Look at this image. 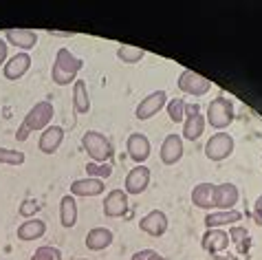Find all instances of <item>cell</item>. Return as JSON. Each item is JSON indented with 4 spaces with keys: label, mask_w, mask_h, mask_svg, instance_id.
Returning <instances> with one entry per match:
<instances>
[{
    "label": "cell",
    "mask_w": 262,
    "mask_h": 260,
    "mask_svg": "<svg viewBox=\"0 0 262 260\" xmlns=\"http://www.w3.org/2000/svg\"><path fill=\"white\" fill-rule=\"evenodd\" d=\"M53 113L55 111H53V104L51 102H38L35 106H31V111L25 115L23 124H20L16 130V141H27L33 130L49 128L51 119H53Z\"/></svg>",
    "instance_id": "cell-2"
},
{
    "label": "cell",
    "mask_w": 262,
    "mask_h": 260,
    "mask_svg": "<svg viewBox=\"0 0 262 260\" xmlns=\"http://www.w3.org/2000/svg\"><path fill=\"white\" fill-rule=\"evenodd\" d=\"M152 260H165V258H161V256H159V254H157V256H155V258H152Z\"/></svg>",
    "instance_id": "cell-36"
},
{
    "label": "cell",
    "mask_w": 262,
    "mask_h": 260,
    "mask_svg": "<svg viewBox=\"0 0 262 260\" xmlns=\"http://www.w3.org/2000/svg\"><path fill=\"white\" fill-rule=\"evenodd\" d=\"M167 104V93L165 91H155L150 93V95H145L139 104H137V111H135V117L137 119H152L159 111H163Z\"/></svg>",
    "instance_id": "cell-8"
},
{
    "label": "cell",
    "mask_w": 262,
    "mask_h": 260,
    "mask_svg": "<svg viewBox=\"0 0 262 260\" xmlns=\"http://www.w3.org/2000/svg\"><path fill=\"white\" fill-rule=\"evenodd\" d=\"M183 153H185V146H183V137L172 133L167 135L163 143H161V150H159V157H161V163L165 165H174L183 159Z\"/></svg>",
    "instance_id": "cell-10"
},
{
    "label": "cell",
    "mask_w": 262,
    "mask_h": 260,
    "mask_svg": "<svg viewBox=\"0 0 262 260\" xmlns=\"http://www.w3.org/2000/svg\"><path fill=\"white\" fill-rule=\"evenodd\" d=\"M236 119V106L231 99H227L225 95H218L214 97L207 106V115H205V121L212 128H218V133L225 128H229Z\"/></svg>",
    "instance_id": "cell-3"
},
{
    "label": "cell",
    "mask_w": 262,
    "mask_h": 260,
    "mask_svg": "<svg viewBox=\"0 0 262 260\" xmlns=\"http://www.w3.org/2000/svg\"><path fill=\"white\" fill-rule=\"evenodd\" d=\"M243 219V214L238 209H218V212H212L205 216V227L207 229H221L225 225H236Z\"/></svg>",
    "instance_id": "cell-20"
},
{
    "label": "cell",
    "mask_w": 262,
    "mask_h": 260,
    "mask_svg": "<svg viewBox=\"0 0 262 260\" xmlns=\"http://www.w3.org/2000/svg\"><path fill=\"white\" fill-rule=\"evenodd\" d=\"M86 175L93 177V179H108L113 175V163L106 161V163H86Z\"/></svg>",
    "instance_id": "cell-28"
},
{
    "label": "cell",
    "mask_w": 262,
    "mask_h": 260,
    "mask_svg": "<svg viewBox=\"0 0 262 260\" xmlns=\"http://www.w3.org/2000/svg\"><path fill=\"white\" fill-rule=\"evenodd\" d=\"M5 42H9V45L20 49L23 53H27L29 49H33L38 45V33L31 31V29H7Z\"/></svg>",
    "instance_id": "cell-15"
},
{
    "label": "cell",
    "mask_w": 262,
    "mask_h": 260,
    "mask_svg": "<svg viewBox=\"0 0 262 260\" xmlns=\"http://www.w3.org/2000/svg\"><path fill=\"white\" fill-rule=\"evenodd\" d=\"M234 148H236L234 137H231L229 133H225V130H221V133H214L207 139L205 157L209 159V161L218 163V161H225V159H229L231 155H234Z\"/></svg>",
    "instance_id": "cell-5"
},
{
    "label": "cell",
    "mask_w": 262,
    "mask_h": 260,
    "mask_svg": "<svg viewBox=\"0 0 262 260\" xmlns=\"http://www.w3.org/2000/svg\"><path fill=\"white\" fill-rule=\"evenodd\" d=\"M126 150H128V157L133 159L137 165H143L148 161L152 146H150V139L143 133H133L126 141Z\"/></svg>",
    "instance_id": "cell-11"
},
{
    "label": "cell",
    "mask_w": 262,
    "mask_h": 260,
    "mask_svg": "<svg viewBox=\"0 0 262 260\" xmlns=\"http://www.w3.org/2000/svg\"><path fill=\"white\" fill-rule=\"evenodd\" d=\"M86 247H89L91 251H101L106 249L108 245L113 243V232L106 227H93L89 234H86Z\"/></svg>",
    "instance_id": "cell-23"
},
{
    "label": "cell",
    "mask_w": 262,
    "mask_h": 260,
    "mask_svg": "<svg viewBox=\"0 0 262 260\" xmlns=\"http://www.w3.org/2000/svg\"><path fill=\"white\" fill-rule=\"evenodd\" d=\"M126 212H128V194L119 190V187H115L104 199V216H108V219H121V216H126Z\"/></svg>",
    "instance_id": "cell-12"
},
{
    "label": "cell",
    "mask_w": 262,
    "mask_h": 260,
    "mask_svg": "<svg viewBox=\"0 0 262 260\" xmlns=\"http://www.w3.org/2000/svg\"><path fill=\"white\" fill-rule=\"evenodd\" d=\"M240 192L234 183H218L214 190V207L218 209H234L238 203Z\"/></svg>",
    "instance_id": "cell-17"
},
{
    "label": "cell",
    "mask_w": 262,
    "mask_h": 260,
    "mask_svg": "<svg viewBox=\"0 0 262 260\" xmlns=\"http://www.w3.org/2000/svg\"><path fill=\"white\" fill-rule=\"evenodd\" d=\"M179 91L185 93V95H192V97H203L212 91V82L207 77H203L199 73H194L192 69H185L183 73L179 75Z\"/></svg>",
    "instance_id": "cell-6"
},
{
    "label": "cell",
    "mask_w": 262,
    "mask_h": 260,
    "mask_svg": "<svg viewBox=\"0 0 262 260\" xmlns=\"http://www.w3.org/2000/svg\"><path fill=\"white\" fill-rule=\"evenodd\" d=\"M62 141H64V128L49 126L42 130V135L38 139V148H40V153H45V155H55L57 150H60Z\"/></svg>",
    "instance_id": "cell-16"
},
{
    "label": "cell",
    "mask_w": 262,
    "mask_h": 260,
    "mask_svg": "<svg viewBox=\"0 0 262 260\" xmlns=\"http://www.w3.org/2000/svg\"><path fill=\"white\" fill-rule=\"evenodd\" d=\"M45 234H47V223L42 219H29L18 227V238L25 243L38 241V238H42Z\"/></svg>",
    "instance_id": "cell-22"
},
{
    "label": "cell",
    "mask_w": 262,
    "mask_h": 260,
    "mask_svg": "<svg viewBox=\"0 0 262 260\" xmlns=\"http://www.w3.org/2000/svg\"><path fill=\"white\" fill-rule=\"evenodd\" d=\"M157 256L155 249H143V251H137V254L133 256V260H152Z\"/></svg>",
    "instance_id": "cell-33"
},
{
    "label": "cell",
    "mask_w": 262,
    "mask_h": 260,
    "mask_svg": "<svg viewBox=\"0 0 262 260\" xmlns=\"http://www.w3.org/2000/svg\"><path fill=\"white\" fill-rule=\"evenodd\" d=\"M165 111H167V117H170L174 124H183L185 121V99L183 97L167 99Z\"/></svg>",
    "instance_id": "cell-26"
},
{
    "label": "cell",
    "mask_w": 262,
    "mask_h": 260,
    "mask_svg": "<svg viewBox=\"0 0 262 260\" xmlns=\"http://www.w3.org/2000/svg\"><path fill=\"white\" fill-rule=\"evenodd\" d=\"M214 190H216V183H209V181H203L199 185H194L192 203L199 209H212L214 207Z\"/></svg>",
    "instance_id": "cell-21"
},
{
    "label": "cell",
    "mask_w": 262,
    "mask_h": 260,
    "mask_svg": "<svg viewBox=\"0 0 262 260\" xmlns=\"http://www.w3.org/2000/svg\"><path fill=\"white\" fill-rule=\"evenodd\" d=\"M49 33L51 35H62V38H69V35H71L69 31H49Z\"/></svg>",
    "instance_id": "cell-35"
},
{
    "label": "cell",
    "mask_w": 262,
    "mask_h": 260,
    "mask_svg": "<svg viewBox=\"0 0 262 260\" xmlns=\"http://www.w3.org/2000/svg\"><path fill=\"white\" fill-rule=\"evenodd\" d=\"M79 260H89V258H79Z\"/></svg>",
    "instance_id": "cell-37"
},
{
    "label": "cell",
    "mask_w": 262,
    "mask_h": 260,
    "mask_svg": "<svg viewBox=\"0 0 262 260\" xmlns=\"http://www.w3.org/2000/svg\"><path fill=\"white\" fill-rule=\"evenodd\" d=\"M31 260H62V251L53 247V245H42L33 251Z\"/></svg>",
    "instance_id": "cell-30"
},
{
    "label": "cell",
    "mask_w": 262,
    "mask_h": 260,
    "mask_svg": "<svg viewBox=\"0 0 262 260\" xmlns=\"http://www.w3.org/2000/svg\"><path fill=\"white\" fill-rule=\"evenodd\" d=\"M73 108H75V113H79V115L91 111L89 86H86L84 79H75V84H73Z\"/></svg>",
    "instance_id": "cell-24"
},
{
    "label": "cell",
    "mask_w": 262,
    "mask_h": 260,
    "mask_svg": "<svg viewBox=\"0 0 262 260\" xmlns=\"http://www.w3.org/2000/svg\"><path fill=\"white\" fill-rule=\"evenodd\" d=\"M253 221H256L258 227H262V197H258L256 205H253Z\"/></svg>",
    "instance_id": "cell-32"
},
{
    "label": "cell",
    "mask_w": 262,
    "mask_h": 260,
    "mask_svg": "<svg viewBox=\"0 0 262 260\" xmlns=\"http://www.w3.org/2000/svg\"><path fill=\"white\" fill-rule=\"evenodd\" d=\"M29 69H31V55L20 51V53H16L13 57H9V60L5 62L3 75H5V79H9V82H18L20 77L27 75Z\"/></svg>",
    "instance_id": "cell-13"
},
{
    "label": "cell",
    "mask_w": 262,
    "mask_h": 260,
    "mask_svg": "<svg viewBox=\"0 0 262 260\" xmlns=\"http://www.w3.org/2000/svg\"><path fill=\"white\" fill-rule=\"evenodd\" d=\"M229 234L225 232V229H207L205 234H203V249L209 251V254H221V251H225L229 247Z\"/></svg>",
    "instance_id": "cell-19"
},
{
    "label": "cell",
    "mask_w": 262,
    "mask_h": 260,
    "mask_svg": "<svg viewBox=\"0 0 262 260\" xmlns=\"http://www.w3.org/2000/svg\"><path fill=\"white\" fill-rule=\"evenodd\" d=\"M82 67H84L82 57L71 53V49L62 47L55 53V62H53V69H51V79L57 86H69L71 82L77 79V73L82 71Z\"/></svg>",
    "instance_id": "cell-1"
},
{
    "label": "cell",
    "mask_w": 262,
    "mask_h": 260,
    "mask_svg": "<svg viewBox=\"0 0 262 260\" xmlns=\"http://www.w3.org/2000/svg\"><path fill=\"white\" fill-rule=\"evenodd\" d=\"M40 203L35 199H23V203H20V207H18V212H20V216H25V219L29 221L31 216H35L40 212Z\"/></svg>",
    "instance_id": "cell-31"
},
{
    "label": "cell",
    "mask_w": 262,
    "mask_h": 260,
    "mask_svg": "<svg viewBox=\"0 0 262 260\" xmlns=\"http://www.w3.org/2000/svg\"><path fill=\"white\" fill-rule=\"evenodd\" d=\"M205 115L201 113L199 104H185V121H183V139L199 141L201 135L205 133Z\"/></svg>",
    "instance_id": "cell-7"
},
{
    "label": "cell",
    "mask_w": 262,
    "mask_h": 260,
    "mask_svg": "<svg viewBox=\"0 0 262 260\" xmlns=\"http://www.w3.org/2000/svg\"><path fill=\"white\" fill-rule=\"evenodd\" d=\"M25 161H27L25 153H20V150H9V148L0 146V163H5V165H23Z\"/></svg>",
    "instance_id": "cell-29"
},
{
    "label": "cell",
    "mask_w": 262,
    "mask_h": 260,
    "mask_svg": "<svg viewBox=\"0 0 262 260\" xmlns=\"http://www.w3.org/2000/svg\"><path fill=\"white\" fill-rule=\"evenodd\" d=\"M60 223L62 227H75L77 225V201L71 197V194H67V197H62L60 201Z\"/></svg>",
    "instance_id": "cell-25"
},
{
    "label": "cell",
    "mask_w": 262,
    "mask_h": 260,
    "mask_svg": "<svg viewBox=\"0 0 262 260\" xmlns=\"http://www.w3.org/2000/svg\"><path fill=\"white\" fill-rule=\"evenodd\" d=\"M82 146L86 150V155H89L95 163L111 161L113 155H115V148H113V143L108 141V137L97 133V130H89V133H84Z\"/></svg>",
    "instance_id": "cell-4"
},
{
    "label": "cell",
    "mask_w": 262,
    "mask_h": 260,
    "mask_svg": "<svg viewBox=\"0 0 262 260\" xmlns=\"http://www.w3.org/2000/svg\"><path fill=\"white\" fill-rule=\"evenodd\" d=\"M7 60H9V49H7L5 38H0V67H5Z\"/></svg>",
    "instance_id": "cell-34"
},
{
    "label": "cell",
    "mask_w": 262,
    "mask_h": 260,
    "mask_svg": "<svg viewBox=\"0 0 262 260\" xmlns=\"http://www.w3.org/2000/svg\"><path fill=\"white\" fill-rule=\"evenodd\" d=\"M106 185L101 179H77V181L71 183V197H99V194H104Z\"/></svg>",
    "instance_id": "cell-18"
},
{
    "label": "cell",
    "mask_w": 262,
    "mask_h": 260,
    "mask_svg": "<svg viewBox=\"0 0 262 260\" xmlns=\"http://www.w3.org/2000/svg\"><path fill=\"white\" fill-rule=\"evenodd\" d=\"M139 227L145 234L161 238L167 232V216H165V212H161V209H152V212H148L139 221Z\"/></svg>",
    "instance_id": "cell-14"
},
{
    "label": "cell",
    "mask_w": 262,
    "mask_h": 260,
    "mask_svg": "<svg viewBox=\"0 0 262 260\" xmlns=\"http://www.w3.org/2000/svg\"><path fill=\"white\" fill-rule=\"evenodd\" d=\"M143 55H145V51H143V49H139V47L121 45L117 49V57H119V62H123V64H137V62L143 60Z\"/></svg>",
    "instance_id": "cell-27"
},
{
    "label": "cell",
    "mask_w": 262,
    "mask_h": 260,
    "mask_svg": "<svg viewBox=\"0 0 262 260\" xmlns=\"http://www.w3.org/2000/svg\"><path fill=\"white\" fill-rule=\"evenodd\" d=\"M150 185V168L148 165H135L133 170L126 175V181H123V192L128 197H137V194H143Z\"/></svg>",
    "instance_id": "cell-9"
}]
</instances>
